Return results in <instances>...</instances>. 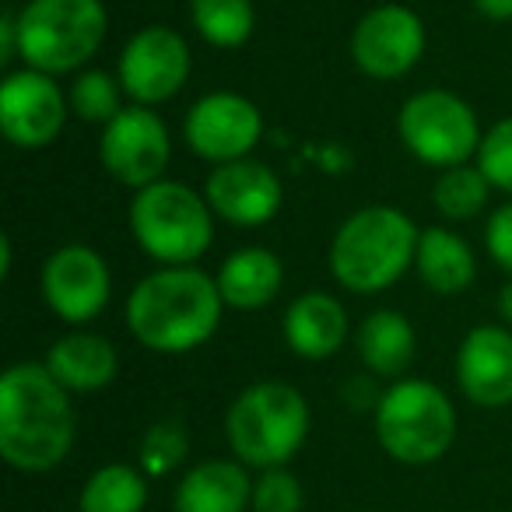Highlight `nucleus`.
Listing matches in <instances>:
<instances>
[{"mask_svg":"<svg viewBox=\"0 0 512 512\" xmlns=\"http://www.w3.org/2000/svg\"><path fill=\"white\" fill-rule=\"evenodd\" d=\"M253 505V477L239 460H200L176 488V512H246Z\"/></svg>","mask_w":512,"mask_h":512,"instance_id":"aec40b11","label":"nucleus"},{"mask_svg":"<svg viewBox=\"0 0 512 512\" xmlns=\"http://www.w3.org/2000/svg\"><path fill=\"white\" fill-rule=\"evenodd\" d=\"M456 383L477 407L512 404V330L505 323H484L467 330L456 348Z\"/></svg>","mask_w":512,"mask_h":512,"instance_id":"dca6fc26","label":"nucleus"},{"mask_svg":"<svg viewBox=\"0 0 512 512\" xmlns=\"http://www.w3.org/2000/svg\"><path fill=\"white\" fill-rule=\"evenodd\" d=\"M225 309L235 313H260L281 295L285 285V264L281 256L267 246H242L225 256L214 274Z\"/></svg>","mask_w":512,"mask_h":512,"instance_id":"6ab92c4d","label":"nucleus"},{"mask_svg":"<svg viewBox=\"0 0 512 512\" xmlns=\"http://www.w3.org/2000/svg\"><path fill=\"white\" fill-rule=\"evenodd\" d=\"M309 425V400L281 379L246 386L225 414V435L235 460L256 470L285 467L306 446Z\"/></svg>","mask_w":512,"mask_h":512,"instance_id":"20e7f679","label":"nucleus"},{"mask_svg":"<svg viewBox=\"0 0 512 512\" xmlns=\"http://www.w3.org/2000/svg\"><path fill=\"white\" fill-rule=\"evenodd\" d=\"M376 439L404 467L442 460L456 439L453 400L428 379H397L376 400Z\"/></svg>","mask_w":512,"mask_h":512,"instance_id":"0eeeda50","label":"nucleus"},{"mask_svg":"<svg viewBox=\"0 0 512 512\" xmlns=\"http://www.w3.org/2000/svg\"><path fill=\"white\" fill-rule=\"evenodd\" d=\"M172 158V137L165 120L148 106H134L130 102L113 123L102 127L99 137V162L116 183L130 186V190H144V186L165 179Z\"/></svg>","mask_w":512,"mask_h":512,"instance_id":"ddd939ff","label":"nucleus"},{"mask_svg":"<svg viewBox=\"0 0 512 512\" xmlns=\"http://www.w3.org/2000/svg\"><path fill=\"white\" fill-rule=\"evenodd\" d=\"M39 292L57 320L71 327L99 320L113 299V274L106 256L88 242H67L46 256L39 274Z\"/></svg>","mask_w":512,"mask_h":512,"instance_id":"9d476101","label":"nucleus"},{"mask_svg":"<svg viewBox=\"0 0 512 512\" xmlns=\"http://www.w3.org/2000/svg\"><path fill=\"white\" fill-rule=\"evenodd\" d=\"M130 235L162 267H193L214 242V211L204 193L179 179H158L130 200Z\"/></svg>","mask_w":512,"mask_h":512,"instance_id":"423d86ee","label":"nucleus"},{"mask_svg":"<svg viewBox=\"0 0 512 512\" xmlns=\"http://www.w3.org/2000/svg\"><path fill=\"white\" fill-rule=\"evenodd\" d=\"M11 253H15V246H11V239L4 235V239H0V278H11Z\"/></svg>","mask_w":512,"mask_h":512,"instance_id":"72a5a7b5","label":"nucleus"},{"mask_svg":"<svg viewBox=\"0 0 512 512\" xmlns=\"http://www.w3.org/2000/svg\"><path fill=\"white\" fill-rule=\"evenodd\" d=\"M477 165L488 176V183L512 200V116H505L491 130H484Z\"/></svg>","mask_w":512,"mask_h":512,"instance_id":"c85d7f7f","label":"nucleus"},{"mask_svg":"<svg viewBox=\"0 0 512 512\" xmlns=\"http://www.w3.org/2000/svg\"><path fill=\"white\" fill-rule=\"evenodd\" d=\"M225 299L214 274L193 267H158L127 295L123 323L130 337L158 355H186L218 334Z\"/></svg>","mask_w":512,"mask_h":512,"instance_id":"f257e3e1","label":"nucleus"},{"mask_svg":"<svg viewBox=\"0 0 512 512\" xmlns=\"http://www.w3.org/2000/svg\"><path fill=\"white\" fill-rule=\"evenodd\" d=\"M414 271H418L421 285L432 288L435 295H460L474 285L477 260L470 242L460 232L446 225H432L421 228Z\"/></svg>","mask_w":512,"mask_h":512,"instance_id":"412c9836","label":"nucleus"},{"mask_svg":"<svg viewBox=\"0 0 512 512\" xmlns=\"http://www.w3.org/2000/svg\"><path fill=\"white\" fill-rule=\"evenodd\" d=\"M306 491L288 467L260 470L253 481V512H302Z\"/></svg>","mask_w":512,"mask_h":512,"instance_id":"cd10ccee","label":"nucleus"},{"mask_svg":"<svg viewBox=\"0 0 512 512\" xmlns=\"http://www.w3.org/2000/svg\"><path fill=\"white\" fill-rule=\"evenodd\" d=\"M428 46L425 22L407 4H379L351 32V60L372 81H397L421 64Z\"/></svg>","mask_w":512,"mask_h":512,"instance_id":"f8f14e48","label":"nucleus"},{"mask_svg":"<svg viewBox=\"0 0 512 512\" xmlns=\"http://www.w3.org/2000/svg\"><path fill=\"white\" fill-rule=\"evenodd\" d=\"M186 453H190V435H186L183 421L162 418L141 435L137 446V463L148 477H165L176 467H183Z\"/></svg>","mask_w":512,"mask_h":512,"instance_id":"bb28decb","label":"nucleus"},{"mask_svg":"<svg viewBox=\"0 0 512 512\" xmlns=\"http://www.w3.org/2000/svg\"><path fill=\"white\" fill-rule=\"evenodd\" d=\"M474 8L488 22H512V0H474Z\"/></svg>","mask_w":512,"mask_h":512,"instance_id":"2f4dec72","label":"nucleus"},{"mask_svg":"<svg viewBox=\"0 0 512 512\" xmlns=\"http://www.w3.org/2000/svg\"><path fill=\"white\" fill-rule=\"evenodd\" d=\"M355 351L369 372L397 379L411 369L418 334H414L411 320L397 309H372L355 327Z\"/></svg>","mask_w":512,"mask_h":512,"instance_id":"4be33fe9","label":"nucleus"},{"mask_svg":"<svg viewBox=\"0 0 512 512\" xmlns=\"http://www.w3.org/2000/svg\"><path fill=\"white\" fill-rule=\"evenodd\" d=\"M193 71L190 43L169 25H144L123 43L116 78L134 106H162L186 88Z\"/></svg>","mask_w":512,"mask_h":512,"instance_id":"1a4fd4ad","label":"nucleus"},{"mask_svg":"<svg viewBox=\"0 0 512 512\" xmlns=\"http://www.w3.org/2000/svg\"><path fill=\"white\" fill-rule=\"evenodd\" d=\"M18 57L50 78L81 74L102 50L109 11L102 0H25L15 11Z\"/></svg>","mask_w":512,"mask_h":512,"instance_id":"39448f33","label":"nucleus"},{"mask_svg":"<svg viewBox=\"0 0 512 512\" xmlns=\"http://www.w3.org/2000/svg\"><path fill=\"white\" fill-rule=\"evenodd\" d=\"M190 25L214 50H239L253 39V0H190Z\"/></svg>","mask_w":512,"mask_h":512,"instance_id":"b1692460","label":"nucleus"},{"mask_svg":"<svg viewBox=\"0 0 512 512\" xmlns=\"http://www.w3.org/2000/svg\"><path fill=\"white\" fill-rule=\"evenodd\" d=\"M71 116V102L57 78L43 71H8L0 85V130L8 144L22 151H43L64 130Z\"/></svg>","mask_w":512,"mask_h":512,"instance_id":"4468645a","label":"nucleus"},{"mask_svg":"<svg viewBox=\"0 0 512 512\" xmlns=\"http://www.w3.org/2000/svg\"><path fill=\"white\" fill-rule=\"evenodd\" d=\"M418 225L400 207L369 204L337 225L327 267L351 295H379L393 288L418 256Z\"/></svg>","mask_w":512,"mask_h":512,"instance_id":"7ed1b4c3","label":"nucleus"},{"mask_svg":"<svg viewBox=\"0 0 512 512\" xmlns=\"http://www.w3.org/2000/svg\"><path fill=\"white\" fill-rule=\"evenodd\" d=\"M71 393L43 362H18L0 376V456L22 474H46L74 449Z\"/></svg>","mask_w":512,"mask_h":512,"instance_id":"f03ea898","label":"nucleus"},{"mask_svg":"<svg viewBox=\"0 0 512 512\" xmlns=\"http://www.w3.org/2000/svg\"><path fill=\"white\" fill-rule=\"evenodd\" d=\"M484 249H488L498 271H505L512 278V200L495 207L491 218L484 221Z\"/></svg>","mask_w":512,"mask_h":512,"instance_id":"c756f323","label":"nucleus"},{"mask_svg":"<svg viewBox=\"0 0 512 512\" xmlns=\"http://www.w3.org/2000/svg\"><path fill=\"white\" fill-rule=\"evenodd\" d=\"M123 85L116 74L99 71V67H85L81 74H74L71 88H67V102H71V116L85 123H113L123 113Z\"/></svg>","mask_w":512,"mask_h":512,"instance_id":"a878e982","label":"nucleus"},{"mask_svg":"<svg viewBox=\"0 0 512 512\" xmlns=\"http://www.w3.org/2000/svg\"><path fill=\"white\" fill-rule=\"evenodd\" d=\"M43 365L67 393H99L120 372V351L109 337L92 330H71L50 344Z\"/></svg>","mask_w":512,"mask_h":512,"instance_id":"a211bd4d","label":"nucleus"},{"mask_svg":"<svg viewBox=\"0 0 512 512\" xmlns=\"http://www.w3.org/2000/svg\"><path fill=\"white\" fill-rule=\"evenodd\" d=\"M204 197L214 218L235 228H264L267 221L278 218L281 204H285L278 172L256 158L214 165L204 183Z\"/></svg>","mask_w":512,"mask_h":512,"instance_id":"2eb2a0df","label":"nucleus"},{"mask_svg":"<svg viewBox=\"0 0 512 512\" xmlns=\"http://www.w3.org/2000/svg\"><path fill=\"white\" fill-rule=\"evenodd\" d=\"M18 57V25H15V11L0 18V64L8 67Z\"/></svg>","mask_w":512,"mask_h":512,"instance_id":"7c9ffc66","label":"nucleus"},{"mask_svg":"<svg viewBox=\"0 0 512 512\" xmlns=\"http://www.w3.org/2000/svg\"><path fill=\"white\" fill-rule=\"evenodd\" d=\"M148 505V474L130 463H106L85 481L81 512H141Z\"/></svg>","mask_w":512,"mask_h":512,"instance_id":"5701e85b","label":"nucleus"},{"mask_svg":"<svg viewBox=\"0 0 512 512\" xmlns=\"http://www.w3.org/2000/svg\"><path fill=\"white\" fill-rule=\"evenodd\" d=\"M495 309H498V320H502L505 327H512V278L505 281L502 288H498V302H495Z\"/></svg>","mask_w":512,"mask_h":512,"instance_id":"473e14b6","label":"nucleus"},{"mask_svg":"<svg viewBox=\"0 0 512 512\" xmlns=\"http://www.w3.org/2000/svg\"><path fill=\"white\" fill-rule=\"evenodd\" d=\"M183 141L211 165L253 158V148L264 141V113L239 92H207L186 109Z\"/></svg>","mask_w":512,"mask_h":512,"instance_id":"9b49d317","label":"nucleus"},{"mask_svg":"<svg viewBox=\"0 0 512 512\" xmlns=\"http://www.w3.org/2000/svg\"><path fill=\"white\" fill-rule=\"evenodd\" d=\"M281 334L292 355L306 362H323L344 348V341L351 337V323L344 306L330 292H302L285 309Z\"/></svg>","mask_w":512,"mask_h":512,"instance_id":"f3484780","label":"nucleus"},{"mask_svg":"<svg viewBox=\"0 0 512 512\" xmlns=\"http://www.w3.org/2000/svg\"><path fill=\"white\" fill-rule=\"evenodd\" d=\"M491 190L495 186L488 183L481 165L467 162V165H456V169L439 172V179L432 186V204L439 211V218L446 221H474L488 207Z\"/></svg>","mask_w":512,"mask_h":512,"instance_id":"393cba45","label":"nucleus"},{"mask_svg":"<svg viewBox=\"0 0 512 512\" xmlns=\"http://www.w3.org/2000/svg\"><path fill=\"white\" fill-rule=\"evenodd\" d=\"M397 134L418 162L439 172L477 162L484 141V130L470 102L446 88L414 92L397 113Z\"/></svg>","mask_w":512,"mask_h":512,"instance_id":"6e6552de","label":"nucleus"}]
</instances>
